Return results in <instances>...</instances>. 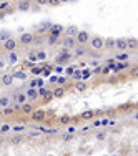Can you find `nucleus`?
<instances>
[{
  "label": "nucleus",
  "instance_id": "nucleus-51",
  "mask_svg": "<svg viewBox=\"0 0 138 156\" xmlns=\"http://www.w3.org/2000/svg\"><path fill=\"white\" fill-rule=\"evenodd\" d=\"M75 55H77V57H82V55H83V48H78L77 52H75Z\"/></svg>",
  "mask_w": 138,
  "mask_h": 156
},
{
  "label": "nucleus",
  "instance_id": "nucleus-21",
  "mask_svg": "<svg viewBox=\"0 0 138 156\" xmlns=\"http://www.w3.org/2000/svg\"><path fill=\"white\" fill-rule=\"evenodd\" d=\"M63 95H65V88H63L62 85L58 86V88H55V90H53V98H62Z\"/></svg>",
  "mask_w": 138,
  "mask_h": 156
},
{
  "label": "nucleus",
  "instance_id": "nucleus-5",
  "mask_svg": "<svg viewBox=\"0 0 138 156\" xmlns=\"http://www.w3.org/2000/svg\"><path fill=\"white\" fill-rule=\"evenodd\" d=\"M17 47H18V42H17L15 38H7L5 42H2V48L5 50V52H13V50H17Z\"/></svg>",
  "mask_w": 138,
  "mask_h": 156
},
{
  "label": "nucleus",
  "instance_id": "nucleus-46",
  "mask_svg": "<svg viewBox=\"0 0 138 156\" xmlns=\"http://www.w3.org/2000/svg\"><path fill=\"white\" fill-rule=\"evenodd\" d=\"M70 140H73L72 133H67V135H63V141H70Z\"/></svg>",
  "mask_w": 138,
  "mask_h": 156
},
{
  "label": "nucleus",
  "instance_id": "nucleus-49",
  "mask_svg": "<svg viewBox=\"0 0 138 156\" xmlns=\"http://www.w3.org/2000/svg\"><path fill=\"white\" fill-rule=\"evenodd\" d=\"M53 72H57V73H62V72H63V68H62V65H57Z\"/></svg>",
  "mask_w": 138,
  "mask_h": 156
},
{
  "label": "nucleus",
  "instance_id": "nucleus-20",
  "mask_svg": "<svg viewBox=\"0 0 138 156\" xmlns=\"http://www.w3.org/2000/svg\"><path fill=\"white\" fill-rule=\"evenodd\" d=\"M128 50H138V40L137 38H127Z\"/></svg>",
  "mask_w": 138,
  "mask_h": 156
},
{
  "label": "nucleus",
  "instance_id": "nucleus-56",
  "mask_svg": "<svg viewBox=\"0 0 138 156\" xmlns=\"http://www.w3.org/2000/svg\"><path fill=\"white\" fill-rule=\"evenodd\" d=\"M2 17H5V13H4V12H0V18H2Z\"/></svg>",
  "mask_w": 138,
  "mask_h": 156
},
{
  "label": "nucleus",
  "instance_id": "nucleus-55",
  "mask_svg": "<svg viewBox=\"0 0 138 156\" xmlns=\"http://www.w3.org/2000/svg\"><path fill=\"white\" fill-rule=\"evenodd\" d=\"M135 120L138 121V111H137V113H135Z\"/></svg>",
  "mask_w": 138,
  "mask_h": 156
},
{
  "label": "nucleus",
  "instance_id": "nucleus-19",
  "mask_svg": "<svg viewBox=\"0 0 138 156\" xmlns=\"http://www.w3.org/2000/svg\"><path fill=\"white\" fill-rule=\"evenodd\" d=\"M105 48H108V50L117 48V40H115V38H107V40H105Z\"/></svg>",
  "mask_w": 138,
  "mask_h": 156
},
{
  "label": "nucleus",
  "instance_id": "nucleus-35",
  "mask_svg": "<svg viewBox=\"0 0 138 156\" xmlns=\"http://www.w3.org/2000/svg\"><path fill=\"white\" fill-rule=\"evenodd\" d=\"M130 70H132V72H130V78H138V65L130 68Z\"/></svg>",
  "mask_w": 138,
  "mask_h": 156
},
{
  "label": "nucleus",
  "instance_id": "nucleus-39",
  "mask_svg": "<svg viewBox=\"0 0 138 156\" xmlns=\"http://www.w3.org/2000/svg\"><path fill=\"white\" fill-rule=\"evenodd\" d=\"M0 131H2V133H7V131H10V126L7 125V123H4V125L0 126Z\"/></svg>",
  "mask_w": 138,
  "mask_h": 156
},
{
  "label": "nucleus",
  "instance_id": "nucleus-15",
  "mask_svg": "<svg viewBox=\"0 0 138 156\" xmlns=\"http://www.w3.org/2000/svg\"><path fill=\"white\" fill-rule=\"evenodd\" d=\"M75 90L80 91V93H83V91L88 90V83L85 82V80H83V82H77V83H75Z\"/></svg>",
  "mask_w": 138,
  "mask_h": 156
},
{
  "label": "nucleus",
  "instance_id": "nucleus-16",
  "mask_svg": "<svg viewBox=\"0 0 138 156\" xmlns=\"http://www.w3.org/2000/svg\"><path fill=\"white\" fill-rule=\"evenodd\" d=\"M117 48L118 50H128V42H127V38H118L117 40Z\"/></svg>",
  "mask_w": 138,
  "mask_h": 156
},
{
  "label": "nucleus",
  "instance_id": "nucleus-6",
  "mask_svg": "<svg viewBox=\"0 0 138 156\" xmlns=\"http://www.w3.org/2000/svg\"><path fill=\"white\" fill-rule=\"evenodd\" d=\"M30 118H32V121H35V123L45 121V118H47L45 110H33V111L30 113Z\"/></svg>",
  "mask_w": 138,
  "mask_h": 156
},
{
  "label": "nucleus",
  "instance_id": "nucleus-42",
  "mask_svg": "<svg viewBox=\"0 0 138 156\" xmlns=\"http://www.w3.org/2000/svg\"><path fill=\"white\" fill-rule=\"evenodd\" d=\"M37 58H38V60H45V58H47V52H38V53H37Z\"/></svg>",
  "mask_w": 138,
  "mask_h": 156
},
{
  "label": "nucleus",
  "instance_id": "nucleus-53",
  "mask_svg": "<svg viewBox=\"0 0 138 156\" xmlns=\"http://www.w3.org/2000/svg\"><path fill=\"white\" fill-rule=\"evenodd\" d=\"M68 133H72L73 135V133H75V126H68Z\"/></svg>",
  "mask_w": 138,
  "mask_h": 156
},
{
  "label": "nucleus",
  "instance_id": "nucleus-45",
  "mask_svg": "<svg viewBox=\"0 0 138 156\" xmlns=\"http://www.w3.org/2000/svg\"><path fill=\"white\" fill-rule=\"evenodd\" d=\"M72 77H73V78H75V80H78V78L82 77V72H80V70H75V73H73Z\"/></svg>",
  "mask_w": 138,
  "mask_h": 156
},
{
  "label": "nucleus",
  "instance_id": "nucleus-12",
  "mask_svg": "<svg viewBox=\"0 0 138 156\" xmlns=\"http://www.w3.org/2000/svg\"><path fill=\"white\" fill-rule=\"evenodd\" d=\"M33 110H35V106H33V105L32 103H23L22 105V108H20V113H23V115H30L32 111H33Z\"/></svg>",
  "mask_w": 138,
  "mask_h": 156
},
{
  "label": "nucleus",
  "instance_id": "nucleus-8",
  "mask_svg": "<svg viewBox=\"0 0 138 156\" xmlns=\"http://www.w3.org/2000/svg\"><path fill=\"white\" fill-rule=\"evenodd\" d=\"M17 10H18V12L30 10V0H18V4H17Z\"/></svg>",
  "mask_w": 138,
  "mask_h": 156
},
{
  "label": "nucleus",
  "instance_id": "nucleus-3",
  "mask_svg": "<svg viewBox=\"0 0 138 156\" xmlns=\"http://www.w3.org/2000/svg\"><path fill=\"white\" fill-rule=\"evenodd\" d=\"M75 38H77V43L80 45V47H85V45L90 42V38H92V37H90V33H88L87 30H78V33H77Z\"/></svg>",
  "mask_w": 138,
  "mask_h": 156
},
{
  "label": "nucleus",
  "instance_id": "nucleus-52",
  "mask_svg": "<svg viewBox=\"0 0 138 156\" xmlns=\"http://www.w3.org/2000/svg\"><path fill=\"white\" fill-rule=\"evenodd\" d=\"M37 4L38 5H45V4H48V0H37Z\"/></svg>",
  "mask_w": 138,
  "mask_h": 156
},
{
  "label": "nucleus",
  "instance_id": "nucleus-13",
  "mask_svg": "<svg viewBox=\"0 0 138 156\" xmlns=\"http://www.w3.org/2000/svg\"><path fill=\"white\" fill-rule=\"evenodd\" d=\"M38 95H42L45 101H50V100L53 98V91H48V90H45V88H40V90H38Z\"/></svg>",
  "mask_w": 138,
  "mask_h": 156
},
{
  "label": "nucleus",
  "instance_id": "nucleus-28",
  "mask_svg": "<svg viewBox=\"0 0 138 156\" xmlns=\"http://www.w3.org/2000/svg\"><path fill=\"white\" fill-rule=\"evenodd\" d=\"M8 62H10V63L18 62V55L15 53V50H13V52H8Z\"/></svg>",
  "mask_w": 138,
  "mask_h": 156
},
{
  "label": "nucleus",
  "instance_id": "nucleus-48",
  "mask_svg": "<svg viewBox=\"0 0 138 156\" xmlns=\"http://www.w3.org/2000/svg\"><path fill=\"white\" fill-rule=\"evenodd\" d=\"M60 0H48V5H58Z\"/></svg>",
  "mask_w": 138,
  "mask_h": 156
},
{
  "label": "nucleus",
  "instance_id": "nucleus-40",
  "mask_svg": "<svg viewBox=\"0 0 138 156\" xmlns=\"http://www.w3.org/2000/svg\"><path fill=\"white\" fill-rule=\"evenodd\" d=\"M33 42H35V45H42V43H43V37L35 35V40H33Z\"/></svg>",
  "mask_w": 138,
  "mask_h": 156
},
{
  "label": "nucleus",
  "instance_id": "nucleus-11",
  "mask_svg": "<svg viewBox=\"0 0 138 156\" xmlns=\"http://www.w3.org/2000/svg\"><path fill=\"white\" fill-rule=\"evenodd\" d=\"M63 30H65V28H63L62 25H52L48 33H52V35H55V37H60L62 33H63Z\"/></svg>",
  "mask_w": 138,
  "mask_h": 156
},
{
  "label": "nucleus",
  "instance_id": "nucleus-31",
  "mask_svg": "<svg viewBox=\"0 0 138 156\" xmlns=\"http://www.w3.org/2000/svg\"><path fill=\"white\" fill-rule=\"evenodd\" d=\"M12 113H15V110L10 108V106H5V108L2 110V115H4V116H10Z\"/></svg>",
  "mask_w": 138,
  "mask_h": 156
},
{
  "label": "nucleus",
  "instance_id": "nucleus-54",
  "mask_svg": "<svg viewBox=\"0 0 138 156\" xmlns=\"http://www.w3.org/2000/svg\"><path fill=\"white\" fill-rule=\"evenodd\" d=\"M67 2H70V0H60V4H67Z\"/></svg>",
  "mask_w": 138,
  "mask_h": 156
},
{
  "label": "nucleus",
  "instance_id": "nucleus-1",
  "mask_svg": "<svg viewBox=\"0 0 138 156\" xmlns=\"http://www.w3.org/2000/svg\"><path fill=\"white\" fill-rule=\"evenodd\" d=\"M33 40H35V33H30V32H22L20 38H18V43H20V45H23V47H28V45H32V43H33Z\"/></svg>",
  "mask_w": 138,
  "mask_h": 156
},
{
  "label": "nucleus",
  "instance_id": "nucleus-43",
  "mask_svg": "<svg viewBox=\"0 0 138 156\" xmlns=\"http://www.w3.org/2000/svg\"><path fill=\"white\" fill-rule=\"evenodd\" d=\"M92 126H95V128H100V126H102V120H93Z\"/></svg>",
  "mask_w": 138,
  "mask_h": 156
},
{
  "label": "nucleus",
  "instance_id": "nucleus-37",
  "mask_svg": "<svg viewBox=\"0 0 138 156\" xmlns=\"http://www.w3.org/2000/svg\"><path fill=\"white\" fill-rule=\"evenodd\" d=\"M28 60H30V62H37V60H38V58H37V53L30 52V53H28Z\"/></svg>",
  "mask_w": 138,
  "mask_h": 156
},
{
  "label": "nucleus",
  "instance_id": "nucleus-22",
  "mask_svg": "<svg viewBox=\"0 0 138 156\" xmlns=\"http://www.w3.org/2000/svg\"><path fill=\"white\" fill-rule=\"evenodd\" d=\"M27 100H28V98H27L25 93H17V95H15V101H17L18 105H23Z\"/></svg>",
  "mask_w": 138,
  "mask_h": 156
},
{
  "label": "nucleus",
  "instance_id": "nucleus-30",
  "mask_svg": "<svg viewBox=\"0 0 138 156\" xmlns=\"http://www.w3.org/2000/svg\"><path fill=\"white\" fill-rule=\"evenodd\" d=\"M67 33H68L70 37H77L78 28H77V27H68V28H67Z\"/></svg>",
  "mask_w": 138,
  "mask_h": 156
},
{
  "label": "nucleus",
  "instance_id": "nucleus-41",
  "mask_svg": "<svg viewBox=\"0 0 138 156\" xmlns=\"http://www.w3.org/2000/svg\"><path fill=\"white\" fill-rule=\"evenodd\" d=\"M55 82H57V83H58V85H65V82H67V77H58V78H57V80H55Z\"/></svg>",
  "mask_w": 138,
  "mask_h": 156
},
{
  "label": "nucleus",
  "instance_id": "nucleus-26",
  "mask_svg": "<svg viewBox=\"0 0 138 156\" xmlns=\"http://www.w3.org/2000/svg\"><path fill=\"white\" fill-rule=\"evenodd\" d=\"M47 42H48V45H57V43H58V37L48 33V37H47Z\"/></svg>",
  "mask_w": 138,
  "mask_h": 156
},
{
  "label": "nucleus",
  "instance_id": "nucleus-14",
  "mask_svg": "<svg viewBox=\"0 0 138 156\" xmlns=\"http://www.w3.org/2000/svg\"><path fill=\"white\" fill-rule=\"evenodd\" d=\"M25 95H27V98H28V100L35 101V100L38 98V90H35V88H28Z\"/></svg>",
  "mask_w": 138,
  "mask_h": 156
},
{
  "label": "nucleus",
  "instance_id": "nucleus-18",
  "mask_svg": "<svg viewBox=\"0 0 138 156\" xmlns=\"http://www.w3.org/2000/svg\"><path fill=\"white\" fill-rule=\"evenodd\" d=\"M80 118H82V120H93V118H95V113H93L92 110H87V111H82V115H80Z\"/></svg>",
  "mask_w": 138,
  "mask_h": 156
},
{
  "label": "nucleus",
  "instance_id": "nucleus-32",
  "mask_svg": "<svg viewBox=\"0 0 138 156\" xmlns=\"http://www.w3.org/2000/svg\"><path fill=\"white\" fill-rule=\"evenodd\" d=\"M30 88H35V86H42L43 85V80H30Z\"/></svg>",
  "mask_w": 138,
  "mask_h": 156
},
{
  "label": "nucleus",
  "instance_id": "nucleus-29",
  "mask_svg": "<svg viewBox=\"0 0 138 156\" xmlns=\"http://www.w3.org/2000/svg\"><path fill=\"white\" fill-rule=\"evenodd\" d=\"M7 38H10V33H8L7 30H0V43L5 42Z\"/></svg>",
  "mask_w": 138,
  "mask_h": 156
},
{
  "label": "nucleus",
  "instance_id": "nucleus-23",
  "mask_svg": "<svg viewBox=\"0 0 138 156\" xmlns=\"http://www.w3.org/2000/svg\"><path fill=\"white\" fill-rule=\"evenodd\" d=\"M8 105H10V96H7V95L0 96V106H2V108H5Z\"/></svg>",
  "mask_w": 138,
  "mask_h": 156
},
{
  "label": "nucleus",
  "instance_id": "nucleus-38",
  "mask_svg": "<svg viewBox=\"0 0 138 156\" xmlns=\"http://www.w3.org/2000/svg\"><path fill=\"white\" fill-rule=\"evenodd\" d=\"M102 70H103L102 67H95L92 70V75H102Z\"/></svg>",
  "mask_w": 138,
  "mask_h": 156
},
{
  "label": "nucleus",
  "instance_id": "nucleus-44",
  "mask_svg": "<svg viewBox=\"0 0 138 156\" xmlns=\"http://www.w3.org/2000/svg\"><path fill=\"white\" fill-rule=\"evenodd\" d=\"M13 131H15V133H22V131H23V125H17V126H13Z\"/></svg>",
  "mask_w": 138,
  "mask_h": 156
},
{
  "label": "nucleus",
  "instance_id": "nucleus-47",
  "mask_svg": "<svg viewBox=\"0 0 138 156\" xmlns=\"http://www.w3.org/2000/svg\"><path fill=\"white\" fill-rule=\"evenodd\" d=\"M42 70H43V68H38V67H35V68H33V70H32V72L35 73V75H40V73H42Z\"/></svg>",
  "mask_w": 138,
  "mask_h": 156
},
{
  "label": "nucleus",
  "instance_id": "nucleus-33",
  "mask_svg": "<svg viewBox=\"0 0 138 156\" xmlns=\"http://www.w3.org/2000/svg\"><path fill=\"white\" fill-rule=\"evenodd\" d=\"M90 77H92V70H88V68H87V70H82V78L85 80V82H87Z\"/></svg>",
  "mask_w": 138,
  "mask_h": 156
},
{
  "label": "nucleus",
  "instance_id": "nucleus-34",
  "mask_svg": "<svg viewBox=\"0 0 138 156\" xmlns=\"http://www.w3.org/2000/svg\"><path fill=\"white\" fill-rule=\"evenodd\" d=\"M75 70H77V67H67V68H65L67 77H72L73 73H75Z\"/></svg>",
  "mask_w": 138,
  "mask_h": 156
},
{
  "label": "nucleus",
  "instance_id": "nucleus-10",
  "mask_svg": "<svg viewBox=\"0 0 138 156\" xmlns=\"http://www.w3.org/2000/svg\"><path fill=\"white\" fill-rule=\"evenodd\" d=\"M13 80H15V78H13L12 73H4V75H2V83L5 85V86H10V85L13 83Z\"/></svg>",
  "mask_w": 138,
  "mask_h": 156
},
{
  "label": "nucleus",
  "instance_id": "nucleus-9",
  "mask_svg": "<svg viewBox=\"0 0 138 156\" xmlns=\"http://www.w3.org/2000/svg\"><path fill=\"white\" fill-rule=\"evenodd\" d=\"M130 68H132V65L128 63V60L127 62H118L117 65H115V70H113V72L118 73V72H123V70H130Z\"/></svg>",
  "mask_w": 138,
  "mask_h": 156
},
{
  "label": "nucleus",
  "instance_id": "nucleus-50",
  "mask_svg": "<svg viewBox=\"0 0 138 156\" xmlns=\"http://www.w3.org/2000/svg\"><path fill=\"white\" fill-rule=\"evenodd\" d=\"M95 113V116H102V115H105V111L103 110H98V111H93Z\"/></svg>",
  "mask_w": 138,
  "mask_h": 156
},
{
  "label": "nucleus",
  "instance_id": "nucleus-2",
  "mask_svg": "<svg viewBox=\"0 0 138 156\" xmlns=\"http://www.w3.org/2000/svg\"><path fill=\"white\" fill-rule=\"evenodd\" d=\"M88 45H90V48L100 52V50L105 48V38H102V37H92V38H90V42H88Z\"/></svg>",
  "mask_w": 138,
  "mask_h": 156
},
{
  "label": "nucleus",
  "instance_id": "nucleus-4",
  "mask_svg": "<svg viewBox=\"0 0 138 156\" xmlns=\"http://www.w3.org/2000/svg\"><path fill=\"white\" fill-rule=\"evenodd\" d=\"M72 58H73L72 52H70V50H65L63 53H60V55H57L55 63H57V65H65V63H68L70 60H72Z\"/></svg>",
  "mask_w": 138,
  "mask_h": 156
},
{
  "label": "nucleus",
  "instance_id": "nucleus-25",
  "mask_svg": "<svg viewBox=\"0 0 138 156\" xmlns=\"http://www.w3.org/2000/svg\"><path fill=\"white\" fill-rule=\"evenodd\" d=\"M12 75H13V78H17V80H22V82H23V80H27V73H25V72H13Z\"/></svg>",
  "mask_w": 138,
  "mask_h": 156
},
{
  "label": "nucleus",
  "instance_id": "nucleus-36",
  "mask_svg": "<svg viewBox=\"0 0 138 156\" xmlns=\"http://www.w3.org/2000/svg\"><path fill=\"white\" fill-rule=\"evenodd\" d=\"M95 136H97V140H98V141H103L105 138H107V133H105V131H98V133H97Z\"/></svg>",
  "mask_w": 138,
  "mask_h": 156
},
{
  "label": "nucleus",
  "instance_id": "nucleus-17",
  "mask_svg": "<svg viewBox=\"0 0 138 156\" xmlns=\"http://www.w3.org/2000/svg\"><path fill=\"white\" fill-rule=\"evenodd\" d=\"M58 123L60 125H70L72 123V116L70 115H60L58 116Z\"/></svg>",
  "mask_w": 138,
  "mask_h": 156
},
{
  "label": "nucleus",
  "instance_id": "nucleus-27",
  "mask_svg": "<svg viewBox=\"0 0 138 156\" xmlns=\"http://www.w3.org/2000/svg\"><path fill=\"white\" fill-rule=\"evenodd\" d=\"M22 141H23V136H22V135H15L10 140V143H12V145H20Z\"/></svg>",
  "mask_w": 138,
  "mask_h": 156
},
{
  "label": "nucleus",
  "instance_id": "nucleus-24",
  "mask_svg": "<svg viewBox=\"0 0 138 156\" xmlns=\"http://www.w3.org/2000/svg\"><path fill=\"white\" fill-rule=\"evenodd\" d=\"M115 58H117L118 62H127L128 58H130V55H128V53L125 52V50H123V52H120V53H118V55H117Z\"/></svg>",
  "mask_w": 138,
  "mask_h": 156
},
{
  "label": "nucleus",
  "instance_id": "nucleus-7",
  "mask_svg": "<svg viewBox=\"0 0 138 156\" xmlns=\"http://www.w3.org/2000/svg\"><path fill=\"white\" fill-rule=\"evenodd\" d=\"M63 50H73V48L77 47L78 43H77V38H75V37H65V38H63Z\"/></svg>",
  "mask_w": 138,
  "mask_h": 156
}]
</instances>
